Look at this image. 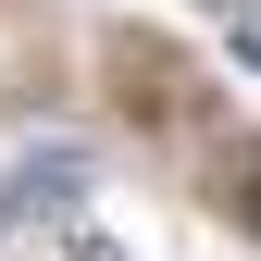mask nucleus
Returning <instances> with one entry per match:
<instances>
[{
    "label": "nucleus",
    "mask_w": 261,
    "mask_h": 261,
    "mask_svg": "<svg viewBox=\"0 0 261 261\" xmlns=\"http://www.w3.org/2000/svg\"><path fill=\"white\" fill-rule=\"evenodd\" d=\"M75 199H87V174H75V162L50 149V162H25V187H13V199H0V212H13V224H62Z\"/></svg>",
    "instance_id": "obj_1"
},
{
    "label": "nucleus",
    "mask_w": 261,
    "mask_h": 261,
    "mask_svg": "<svg viewBox=\"0 0 261 261\" xmlns=\"http://www.w3.org/2000/svg\"><path fill=\"white\" fill-rule=\"evenodd\" d=\"M75 261H112V249H100V237H75Z\"/></svg>",
    "instance_id": "obj_2"
}]
</instances>
